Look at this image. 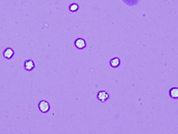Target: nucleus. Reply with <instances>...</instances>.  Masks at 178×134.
Returning a JSON list of instances; mask_svg holds the SVG:
<instances>
[{"label": "nucleus", "mask_w": 178, "mask_h": 134, "mask_svg": "<svg viewBox=\"0 0 178 134\" xmlns=\"http://www.w3.org/2000/svg\"><path fill=\"white\" fill-rule=\"evenodd\" d=\"M38 109L42 114H46L50 111V105L46 100H41L38 103Z\"/></svg>", "instance_id": "1"}, {"label": "nucleus", "mask_w": 178, "mask_h": 134, "mask_svg": "<svg viewBox=\"0 0 178 134\" xmlns=\"http://www.w3.org/2000/svg\"><path fill=\"white\" fill-rule=\"evenodd\" d=\"M96 98L100 102L105 103L106 101H107L109 99H110V95H109V93L107 92V91L102 90L97 93Z\"/></svg>", "instance_id": "2"}, {"label": "nucleus", "mask_w": 178, "mask_h": 134, "mask_svg": "<svg viewBox=\"0 0 178 134\" xmlns=\"http://www.w3.org/2000/svg\"><path fill=\"white\" fill-rule=\"evenodd\" d=\"M23 69H24L26 71L31 72L34 70L35 68V64L34 61L32 59H28L24 61L23 65Z\"/></svg>", "instance_id": "3"}, {"label": "nucleus", "mask_w": 178, "mask_h": 134, "mask_svg": "<svg viewBox=\"0 0 178 134\" xmlns=\"http://www.w3.org/2000/svg\"><path fill=\"white\" fill-rule=\"evenodd\" d=\"M74 46L78 50H84L87 47V42L83 38H77L74 40Z\"/></svg>", "instance_id": "4"}, {"label": "nucleus", "mask_w": 178, "mask_h": 134, "mask_svg": "<svg viewBox=\"0 0 178 134\" xmlns=\"http://www.w3.org/2000/svg\"><path fill=\"white\" fill-rule=\"evenodd\" d=\"M14 55H15V51L10 47L6 48L3 52V56L4 58H6L7 60H10L11 58H13Z\"/></svg>", "instance_id": "5"}, {"label": "nucleus", "mask_w": 178, "mask_h": 134, "mask_svg": "<svg viewBox=\"0 0 178 134\" xmlns=\"http://www.w3.org/2000/svg\"><path fill=\"white\" fill-rule=\"evenodd\" d=\"M120 63H121L120 59L118 57H114L113 58H111L110 61H109V65L113 68L118 67L120 65Z\"/></svg>", "instance_id": "6"}, {"label": "nucleus", "mask_w": 178, "mask_h": 134, "mask_svg": "<svg viewBox=\"0 0 178 134\" xmlns=\"http://www.w3.org/2000/svg\"><path fill=\"white\" fill-rule=\"evenodd\" d=\"M169 96L172 99H178V87H173L169 90Z\"/></svg>", "instance_id": "7"}, {"label": "nucleus", "mask_w": 178, "mask_h": 134, "mask_svg": "<svg viewBox=\"0 0 178 134\" xmlns=\"http://www.w3.org/2000/svg\"><path fill=\"white\" fill-rule=\"evenodd\" d=\"M68 9H69V10L71 12H76V11H77L78 9H79V6L76 3H72L70 5Z\"/></svg>", "instance_id": "8"}, {"label": "nucleus", "mask_w": 178, "mask_h": 134, "mask_svg": "<svg viewBox=\"0 0 178 134\" xmlns=\"http://www.w3.org/2000/svg\"><path fill=\"white\" fill-rule=\"evenodd\" d=\"M129 1H130V0H124V1H125V2H126V3H127L128 5H129ZM132 1H133V5H135V4H137V2L138 1V0H132Z\"/></svg>", "instance_id": "9"}]
</instances>
